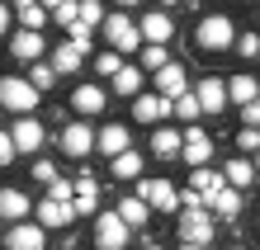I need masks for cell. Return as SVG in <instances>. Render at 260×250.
<instances>
[{
    "label": "cell",
    "instance_id": "cell-53",
    "mask_svg": "<svg viewBox=\"0 0 260 250\" xmlns=\"http://www.w3.org/2000/svg\"><path fill=\"white\" fill-rule=\"evenodd\" d=\"M255 184H260V170H255Z\"/></svg>",
    "mask_w": 260,
    "mask_h": 250
},
{
    "label": "cell",
    "instance_id": "cell-23",
    "mask_svg": "<svg viewBox=\"0 0 260 250\" xmlns=\"http://www.w3.org/2000/svg\"><path fill=\"white\" fill-rule=\"evenodd\" d=\"M260 95V81H255V76H246V71H241V76H232V81H227V104H251Z\"/></svg>",
    "mask_w": 260,
    "mask_h": 250
},
{
    "label": "cell",
    "instance_id": "cell-1",
    "mask_svg": "<svg viewBox=\"0 0 260 250\" xmlns=\"http://www.w3.org/2000/svg\"><path fill=\"white\" fill-rule=\"evenodd\" d=\"M194 43H199V52H232V43H237L232 14H204L194 28Z\"/></svg>",
    "mask_w": 260,
    "mask_h": 250
},
{
    "label": "cell",
    "instance_id": "cell-14",
    "mask_svg": "<svg viewBox=\"0 0 260 250\" xmlns=\"http://www.w3.org/2000/svg\"><path fill=\"white\" fill-rule=\"evenodd\" d=\"M62 151L76 156V161H81V156H90V151H95V128H85L81 118L67 123V128H62Z\"/></svg>",
    "mask_w": 260,
    "mask_h": 250
},
{
    "label": "cell",
    "instance_id": "cell-21",
    "mask_svg": "<svg viewBox=\"0 0 260 250\" xmlns=\"http://www.w3.org/2000/svg\"><path fill=\"white\" fill-rule=\"evenodd\" d=\"M85 52H90V48H81V43H71V38H67L62 48H52L48 61H52V71H57V76H67V71H76V66L85 61Z\"/></svg>",
    "mask_w": 260,
    "mask_h": 250
},
{
    "label": "cell",
    "instance_id": "cell-38",
    "mask_svg": "<svg viewBox=\"0 0 260 250\" xmlns=\"http://www.w3.org/2000/svg\"><path fill=\"white\" fill-rule=\"evenodd\" d=\"M14 156H19V151H14V137H10V128H0V170H5V165L14 161Z\"/></svg>",
    "mask_w": 260,
    "mask_h": 250
},
{
    "label": "cell",
    "instance_id": "cell-47",
    "mask_svg": "<svg viewBox=\"0 0 260 250\" xmlns=\"http://www.w3.org/2000/svg\"><path fill=\"white\" fill-rule=\"evenodd\" d=\"M180 250H208V245H189V241H185V245H180Z\"/></svg>",
    "mask_w": 260,
    "mask_h": 250
},
{
    "label": "cell",
    "instance_id": "cell-24",
    "mask_svg": "<svg viewBox=\"0 0 260 250\" xmlns=\"http://www.w3.org/2000/svg\"><path fill=\"white\" fill-rule=\"evenodd\" d=\"M109 170H114V180H142V151H118L114 161H109Z\"/></svg>",
    "mask_w": 260,
    "mask_h": 250
},
{
    "label": "cell",
    "instance_id": "cell-54",
    "mask_svg": "<svg viewBox=\"0 0 260 250\" xmlns=\"http://www.w3.org/2000/svg\"><path fill=\"white\" fill-rule=\"evenodd\" d=\"M255 227H260V217H255Z\"/></svg>",
    "mask_w": 260,
    "mask_h": 250
},
{
    "label": "cell",
    "instance_id": "cell-52",
    "mask_svg": "<svg viewBox=\"0 0 260 250\" xmlns=\"http://www.w3.org/2000/svg\"><path fill=\"white\" fill-rule=\"evenodd\" d=\"M227 250H246V245H227Z\"/></svg>",
    "mask_w": 260,
    "mask_h": 250
},
{
    "label": "cell",
    "instance_id": "cell-25",
    "mask_svg": "<svg viewBox=\"0 0 260 250\" xmlns=\"http://www.w3.org/2000/svg\"><path fill=\"white\" fill-rule=\"evenodd\" d=\"M14 14H19V24H24V28H34V33H43V24L52 19V14L43 10L38 0H14Z\"/></svg>",
    "mask_w": 260,
    "mask_h": 250
},
{
    "label": "cell",
    "instance_id": "cell-12",
    "mask_svg": "<svg viewBox=\"0 0 260 250\" xmlns=\"http://www.w3.org/2000/svg\"><path fill=\"white\" fill-rule=\"evenodd\" d=\"M194 99L204 114H222L227 109V81H218V76H204V81L194 85Z\"/></svg>",
    "mask_w": 260,
    "mask_h": 250
},
{
    "label": "cell",
    "instance_id": "cell-48",
    "mask_svg": "<svg viewBox=\"0 0 260 250\" xmlns=\"http://www.w3.org/2000/svg\"><path fill=\"white\" fill-rule=\"evenodd\" d=\"M114 5H142V0H114Z\"/></svg>",
    "mask_w": 260,
    "mask_h": 250
},
{
    "label": "cell",
    "instance_id": "cell-41",
    "mask_svg": "<svg viewBox=\"0 0 260 250\" xmlns=\"http://www.w3.org/2000/svg\"><path fill=\"white\" fill-rule=\"evenodd\" d=\"M237 147L241 151H260V128H241L237 132Z\"/></svg>",
    "mask_w": 260,
    "mask_h": 250
},
{
    "label": "cell",
    "instance_id": "cell-2",
    "mask_svg": "<svg viewBox=\"0 0 260 250\" xmlns=\"http://www.w3.org/2000/svg\"><path fill=\"white\" fill-rule=\"evenodd\" d=\"M43 99V90L28 85V76H0V109L10 114H34Z\"/></svg>",
    "mask_w": 260,
    "mask_h": 250
},
{
    "label": "cell",
    "instance_id": "cell-22",
    "mask_svg": "<svg viewBox=\"0 0 260 250\" xmlns=\"http://www.w3.org/2000/svg\"><path fill=\"white\" fill-rule=\"evenodd\" d=\"M180 147H185V128H156V132H151V151H156L161 161L180 156Z\"/></svg>",
    "mask_w": 260,
    "mask_h": 250
},
{
    "label": "cell",
    "instance_id": "cell-6",
    "mask_svg": "<svg viewBox=\"0 0 260 250\" xmlns=\"http://www.w3.org/2000/svg\"><path fill=\"white\" fill-rule=\"evenodd\" d=\"M104 33H109V48L114 52H137L142 48V33L128 14H104Z\"/></svg>",
    "mask_w": 260,
    "mask_h": 250
},
{
    "label": "cell",
    "instance_id": "cell-51",
    "mask_svg": "<svg viewBox=\"0 0 260 250\" xmlns=\"http://www.w3.org/2000/svg\"><path fill=\"white\" fill-rule=\"evenodd\" d=\"M251 165H255V170H260V151H255V161H251Z\"/></svg>",
    "mask_w": 260,
    "mask_h": 250
},
{
    "label": "cell",
    "instance_id": "cell-11",
    "mask_svg": "<svg viewBox=\"0 0 260 250\" xmlns=\"http://www.w3.org/2000/svg\"><path fill=\"white\" fill-rule=\"evenodd\" d=\"M180 156H185V165H208L213 161V137L204 128H185V147H180Z\"/></svg>",
    "mask_w": 260,
    "mask_h": 250
},
{
    "label": "cell",
    "instance_id": "cell-35",
    "mask_svg": "<svg viewBox=\"0 0 260 250\" xmlns=\"http://www.w3.org/2000/svg\"><path fill=\"white\" fill-rule=\"evenodd\" d=\"M237 57H260V33H237Z\"/></svg>",
    "mask_w": 260,
    "mask_h": 250
},
{
    "label": "cell",
    "instance_id": "cell-32",
    "mask_svg": "<svg viewBox=\"0 0 260 250\" xmlns=\"http://www.w3.org/2000/svg\"><path fill=\"white\" fill-rule=\"evenodd\" d=\"M52 81H57L52 61H34V66H28V85H34V90H48Z\"/></svg>",
    "mask_w": 260,
    "mask_h": 250
},
{
    "label": "cell",
    "instance_id": "cell-45",
    "mask_svg": "<svg viewBox=\"0 0 260 250\" xmlns=\"http://www.w3.org/2000/svg\"><path fill=\"white\" fill-rule=\"evenodd\" d=\"M10 19H14V10H10V5H0V38L10 33Z\"/></svg>",
    "mask_w": 260,
    "mask_h": 250
},
{
    "label": "cell",
    "instance_id": "cell-43",
    "mask_svg": "<svg viewBox=\"0 0 260 250\" xmlns=\"http://www.w3.org/2000/svg\"><path fill=\"white\" fill-rule=\"evenodd\" d=\"M52 19L62 24V28H67V24H76V0H67V5H57V10H52Z\"/></svg>",
    "mask_w": 260,
    "mask_h": 250
},
{
    "label": "cell",
    "instance_id": "cell-26",
    "mask_svg": "<svg viewBox=\"0 0 260 250\" xmlns=\"http://www.w3.org/2000/svg\"><path fill=\"white\" fill-rule=\"evenodd\" d=\"M222 184H232V189H246V184H255V165L251 161H227V170H222Z\"/></svg>",
    "mask_w": 260,
    "mask_h": 250
},
{
    "label": "cell",
    "instance_id": "cell-33",
    "mask_svg": "<svg viewBox=\"0 0 260 250\" xmlns=\"http://www.w3.org/2000/svg\"><path fill=\"white\" fill-rule=\"evenodd\" d=\"M199 114H204V109H199V99H194V90H185V95L175 99V118H180V123H194Z\"/></svg>",
    "mask_w": 260,
    "mask_h": 250
},
{
    "label": "cell",
    "instance_id": "cell-18",
    "mask_svg": "<svg viewBox=\"0 0 260 250\" xmlns=\"http://www.w3.org/2000/svg\"><path fill=\"white\" fill-rule=\"evenodd\" d=\"M28 212H34V203L24 189H0V222H24Z\"/></svg>",
    "mask_w": 260,
    "mask_h": 250
},
{
    "label": "cell",
    "instance_id": "cell-39",
    "mask_svg": "<svg viewBox=\"0 0 260 250\" xmlns=\"http://www.w3.org/2000/svg\"><path fill=\"white\" fill-rule=\"evenodd\" d=\"M90 33H95V28H90V24H81V19H76V24H67V38H71V43H81V48H90Z\"/></svg>",
    "mask_w": 260,
    "mask_h": 250
},
{
    "label": "cell",
    "instance_id": "cell-3",
    "mask_svg": "<svg viewBox=\"0 0 260 250\" xmlns=\"http://www.w3.org/2000/svg\"><path fill=\"white\" fill-rule=\"evenodd\" d=\"M128 236H133V227L118 212H95V245L100 250H123Z\"/></svg>",
    "mask_w": 260,
    "mask_h": 250
},
{
    "label": "cell",
    "instance_id": "cell-9",
    "mask_svg": "<svg viewBox=\"0 0 260 250\" xmlns=\"http://www.w3.org/2000/svg\"><path fill=\"white\" fill-rule=\"evenodd\" d=\"M137 33H142V43H171L175 38V19L166 10H151V14H142V19H137Z\"/></svg>",
    "mask_w": 260,
    "mask_h": 250
},
{
    "label": "cell",
    "instance_id": "cell-40",
    "mask_svg": "<svg viewBox=\"0 0 260 250\" xmlns=\"http://www.w3.org/2000/svg\"><path fill=\"white\" fill-rule=\"evenodd\" d=\"M180 208H185V212H204L208 203H204V194H199V189H185V194H180Z\"/></svg>",
    "mask_w": 260,
    "mask_h": 250
},
{
    "label": "cell",
    "instance_id": "cell-7",
    "mask_svg": "<svg viewBox=\"0 0 260 250\" xmlns=\"http://www.w3.org/2000/svg\"><path fill=\"white\" fill-rule=\"evenodd\" d=\"M5 245L10 250H43L48 245V227H38V222H10V231H5Z\"/></svg>",
    "mask_w": 260,
    "mask_h": 250
},
{
    "label": "cell",
    "instance_id": "cell-44",
    "mask_svg": "<svg viewBox=\"0 0 260 250\" xmlns=\"http://www.w3.org/2000/svg\"><path fill=\"white\" fill-rule=\"evenodd\" d=\"M34 180H38V184H52V180H57V165H52V161H38V165H34Z\"/></svg>",
    "mask_w": 260,
    "mask_h": 250
},
{
    "label": "cell",
    "instance_id": "cell-30",
    "mask_svg": "<svg viewBox=\"0 0 260 250\" xmlns=\"http://www.w3.org/2000/svg\"><path fill=\"white\" fill-rule=\"evenodd\" d=\"M166 61H171V57H166L161 43H142V48H137V66H142V71H161Z\"/></svg>",
    "mask_w": 260,
    "mask_h": 250
},
{
    "label": "cell",
    "instance_id": "cell-37",
    "mask_svg": "<svg viewBox=\"0 0 260 250\" xmlns=\"http://www.w3.org/2000/svg\"><path fill=\"white\" fill-rule=\"evenodd\" d=\"M48 198L71 203V198H76V184H71V180H52V184H48Z\"/></svg>",
    "mask_w": 260,
    "mask_h": 250
},
{
    "label": "cell",
    "instance_id": "cell-36",
    "mask_svg": "<svg viewBox=\"0 0 260 250\" xmlns=\"http://www.w3.org/2000/svg\"><path fill=\"white\" fill-rule=\"evenodd\" d=\"M95 208H100V194H76V203H71L76 217H95Z\"/></svg>",
    "mask_w": 260,
    "mask_h": 250
},
{
    "label": "cell",
    "instance_id": "cell-42",
    "mask_svg": "<svg viewBox=\"0 0 260 250\" xmlns=\"http://www.w3.org/2000/svg\"><path fill=\"white\" fill-rule=\"evenodd\" d=\"M241 123H246V128H260V95L251 104H241Z\"/></svg>",
    "mask_w": 260,
    "mask_h": 250
},
{
    "label": "cell",
    "instance_id": "cell-8",
    "mask_svg": "<svg viewBox=\"0 0 260 250\" xmlns=\"http://www.w3.org/2000/svg\"><path fill=\"white\" fill-rule=\"evenodd\" d=\"M10 137H14V151H24V156H38V147H43V123L34 118V114H19V123L10 128Z\"/></svg>",
    "mask_w": 260,
    "mask_h": 250
},
{
    "label": "cell",
    "instance_id": "cell-31",
    "mask_svg": "<svg viewBox=\"0 0 260 250\" xmlns=\"http://www.w3.org/2000/svg\"><path fill=\"white\" fill-rule=\"evenodd\" d=\"M76 19L90 24V28L104 24V0H76Z\"/></svg>",
    "mask_w": 260,
    "mask_h": 250
},
{
    "label": "cell",
    "instance_id": "cell-50",
    "mask_svg": "<svg viewBox=\"0 0 260 250\" xmlns=\"http://www.w3.org/2000/svg\"><path fill=\"white\" fill-rule=\"evenodd\" d=\"M142 250H161V245H156V241H151V245H142Z\"/></svg>",
    "mask_w": 260,
    "mask_h": 250
},
{
    "label": "cell",
    "instance_id": "cell-27",
    "mask_svg": "<svg viewBox=\"0 0 260 250\" xmlns=\"http://www.w3.org/2000/svg\"><path fill=\"white\" fill-rule=\"evenodd\" d=\"M142 76H147L142 66H123V71L114 76V95H128V99L142 95Z\"/></svg>",
    "mask_w": 260,
    "mask_h": 250
},
{
    "label": "cell",
    "instance_id": "cell-15",
    "mask_svg": "<svg viewBox=\"0 0 260 250\" xmlns=\"http://www.w3.org/2000/svg\"><path fill=\"white\" fill-rule=\"evenodd\" d=\"M180 241L208 245V241H213V217H208V212H185V217H180Z\"/></svg>",
    "mask_w": 260,
    "mask_h": 250
},
{
    "label": "cell",
    "instance_id": "cell-16",
    "mask_svg": "<svg viewBox=\"0 0 260 250\" xmlns=\"http://www.w3.org/2000/svg\"><path fill=\"white\" fill-rule=\"evenodd\" d=\"M10 52L19 57V61H43L48 43H43V33H34V28H19V33L10 38Z\"/></svg>",
    "mask_w": 260,
    "mask_h": 250
},
{
    "label": "cell",
    "instance_id": "cell-17",
    "mask_svg": "<svg viewBox=\"0 0 260 250\" xmlns=\"http://www.w3.org/2000/svg\"><path fill=\"white\" fill-rule=\"evenodd\" d=\"M95 151H104L109 161L118 151H128V128H123V123H104V128H95Z\"/></svg>",
    "mask_w": 260,
    "mask_h": 250
},
{
    "label": "cell",
    "instance_id": "cell-29",
    "mask_svg": "<svg viewBox=\"0 0 260 250\" xmlns=\"http://www.w3.org/2000/svg\"><path fill=\"white\" fill-rule=\"evenodd\" d=\"M189 189H199V194H213V189H222V175H218V170H213V165H194V175H189Z\"/></svg>",
    "mask_w": 260,
    "mask_h": 250
},
{
    "label": "cell",
    "instance_id": "cell-13",
    "mask_svg": "<svg viewBox=\"0 0 260 250\" xmlns=\"http://www.w3.org/2000/svg\"><path fill=\"white\" fill-rule=\"evenodd\" d=\"M171 114H175V104L161 99L156 90H151V95H133V118L137 123H161V118H171Z\"/></svg>",
    "mask_w": 260,
    "mask_h": 250
},
{
    "label": "cell",
    "instance_id": "cell-10",
    "mask_svg": "<svg viewBox=\"0 0 260 250\" xmlns=\"http://www.w3.org/2000/svg\"><path fill=\"white\" fill-rule=\"evenodd\" d=\"M104 104H109V90H104V85H76L71 90L76 118H95V114H104Z\"/></svg>",
    "mask_w": 260,
    "mask_h": 250
},
{
    "label": "cell",
    "instance_id": "cell-28",
    "mask_svg": "<svg viewBox=\"0 0 260 250\" xmlns=\"http://www.w3.org/2000/svg\"><path fill=\"white\" fill-rule=\"evenodd\" d=\"M114 212H118V217H123V222H128V227H142L151 208H147V203H142V198H137V194H128V198H118V208H114Z\"/></svg>",
    "mask_w": 260,
    "mask_h": 250
},
{
    "label": "cell",
    "instance_id": "cell-49",
    "mask_svg": "<svg viewBox=\"0 0 260 250\" xmlns=\"http://www.w3.org/2000/svg\"><path fill=\"white\" fill-rule=\"evenodd\" d=\"M171 5H175V0H161V10H171Z\"/></svg>",
    "mask_w": 260,
    "mask_h": 250
},
{
    "label": "cell",
    "instance_id": "cell-20",
    "mask_svg": "<svg viewBox=\"0 0 260 250\" xmlns=\"http://www.w3.org/2000/svg\"><path fill=\"white\" fill-rule=\"evenodd\" d=\"M204 203H208V208L218 212V217H227V222H232V217L241 212V189H232V184H222V189H213V194H208Z\"/></svg>",
    "mask_w": 260,
    "mask_h": 250
},
{
    "label": "cell",
    "instance_id": "cell-19",
    "mask_svg": "<svg viewBox=\"0 0 260 250\" xmlns=\"http://www.w3.org/2000/svg\"><path fill=\"white\" fill-rule=\"evenodd\" d=\"M67 222H76L71 203H57V198H43V203H38V227L57 231V227H67Z\"/></svg>",
    "mask_w": 260,
    "mask_h": 250
},
{
    "label": "cell",
    "instance_id": "cell-46",
    "mask_svg": "<svg viewBox=\"0 0 260 250\" xmlns=\"http://www.w3.org/2000/svg\"><path fill=\"white\" fill-rule=\"evenodd\" d=\"M38 5H43V10H57V5H67V0H38Z\"/></svg>",
    "mask_w": 260,
    "mask_h": 250
},
{
    "label": "cell",
    "instance_id": "cell-34",
    "mask_svg": "<svg viewBox=\"0 0 260 250\" xmlns=\"http://www.w3.org/2000/svg\"><path fill=\"white\" fill-rule=\"evenodd\" d=\"M95 71H100V76H118V71H123V52H114V48L100 52V57H95Z\"/></svg>",
    "mask_w": 260,
    "mask_h": 250
},
{
    "label": "cell",
    "instance_id": "cell-5",
    "mask_svg": "<svg viewBox=\"0 0 260 250\" xmlns=\"http://www.w3.org/2000/svg\"><path fill=\"white\" fill-rule=\"evenodd\" d=\"M151 90H156L161 99H171V104H175V99L189 90V71L180 66V61H166L161 71H151Z\"/></svg>",
    "mask_w": 260,
    "mask_h": 250
},
{
    "label": "cell",
    "instance_id": "cell-4",
    "mask_svg": "<svg viewBox=\"0 0 260 250\" xmlns=\"http://www.w3.org/2000/svg\"><path fill=\"white\" fill-rule=\"evenodd\" d=\"M137 198H142L147 208H156V212H175L180 208V189L171 180H137Z\"/></svg>",
    "mask_w": 260,
    "mask_h": 250
}]
</instances>
